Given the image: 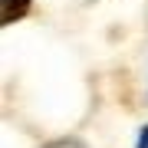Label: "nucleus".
<instances>
[{
	"mask_svg": "<svg viewBox=\"0 0 148 148\" xmlns=\"http://www.w3.org/2000/svg\"><path fill=\"white\" fill-rule=\"evenodd\" d=\"M27 7H30V0H3V23H13Z\"/></svg>",
	"mask_w": 148,
	"mask_h": 148,
	"instance_id": "obj_1",
	"label": "nucleus"
},
{
	"mask_svg": "<svg viewBox=\"0 0 148 148\" xmlns=\"http://www.w3.org/2000/svg\"><path fill=\"white\" fill-rule=\"evenodd\" d=\"M53 148H82V145H73V142H59V145H53Z\"/></svg>",
	"mask_w": 148,
	"mask_h": 148,
	"instance_id": "obj_2",
	"label": "nucleus"
}]
</instances>
